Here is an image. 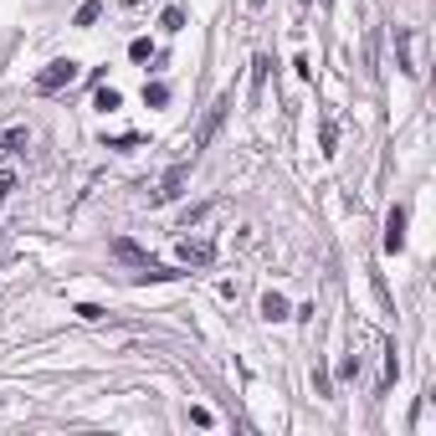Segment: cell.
<instances>
[{
	"instance_id": "1",
	"label": "cell",
	"mask_w": 436,
	"mask_h": 436,
	"mask_svg": "<svg viewBox=\"0 0 436 436\" xmlns=\"http://www.w3.org/2000/svg\"><path fill=\"white\" fill-rule=\"evenodd\" d=\"M113 257H118V262H128V267H139V277H149V282H169V277H180V272L160 267V262L149 257L144 247H134L128 236H118V242H113Z\"/></svg>"
},
{
	"instance_id": "2",
	"label": "cell",
	"mask_w": 436,
	"mask_h": 436,
	"mask_svg": "<svg viewBox=\"0 0 436 436\" xmlns=\"http://www.w3.org/2000/svg\"><path fill=\"white\" fill-rule=\"evenodd\" d=\"M77 77H82V62L57 57V62H47V67L36 72V93H62V87H72Z\"/></svg>"
},
{
	"instance_id": "3",
	"label": "cell",
	"mask_w": 436,
	"mask_h": 436,
	"mask_svg": "<svg viewBox=\"0 0 436 436\" xmlns=\"http://www.w3.org/2000/svg\"><path fill=\"white\" fill-rule=\"evenodd\" d=\"M396 52H401V72L421 77V57H416V31H410V26H396Z\"/></svg>"
},
{
	"instance_id": "4",
	"label": "cell",
	"mask_w": 436,
	"mask_h": 436,
	"mask_svg": "<svg viewBox=\"0 0 436 436\" xmlns=\"http://www.w3.org/2000/svg\"><path fill=\"white\" fill-rule=\"evenodd\" d=\"M385 252L390 257L406 252V206H390V216H385Z\"/></svg>"
},
{
	"instance_id": "5",
	"label": "cell",
	"mask_w": 436,
	"mask_h": 436,
	"mask_svg": "<svg viewBox=\"0 0 436 436\" xmlns=\"http://www.w3.org/2000/svg\"><path fill=\"white\" fill-rule=\"evenodd\" d=\"M185 180H190V164H174V169H164V180H160V190H155V206H169L174 195L185 190Z\"/></svg>"
},
{
	"instance_id": "6",
	"label": "cell",
	"mask_w": 436,
	"mask_h": 436,
	"mask_svg": "<svg viewBox=\"0 0 436 436\" xmlns=\"http://www.w3.org/2000/svg\"><path fill=\"white\" fill-rule=\"evenodd\" d=\"M180 262H185V267H211V262H216V242H180Z\"/></svg>"
},
{
	"instance_id": "7",
	"label": "cell",
	"mask_w": 436,
	"mask_h": 436,
	"mask_svg": "<svg viewBox=\"0 0 436 436\" xmlns=\"http://www.w3.org/2000/svg\"><path fill=\"white\" fill-rule=\"evenodd\" d=\"M226 113H231V98H216V108L206 113V128H201V144H211L216 134H221V123H226Z\"/></svg>"
},
{
	"instance_id": "8",
	"label": "cell",
	"mask_w": 436,
	"mask_h": 436,
	"mask_svg": "<svg viewBox=\"0 0 436 436\" xmlns=\"http://www.w3.org/2000/svg\"><path fill=\"white\" fill-rule=\"evenodd\" d=\"M262 318H267V323H282V318H293L288 298H282V293H262Z\"/></svg>"
},
{
	"instance_id": "9",
	"label": "cell",
	"mask_w": 436,
	"mask_h": 436,
	"mask_svg": "<svg viewBox=\"0 0 436 436\" xmlns=\"http://www.w3.org/2000/svg\"><path fill=\"white\" fill-rule=\"evenodd\" d=\"M128 57H134V62H160V52H155V41H149V36L128 41Z\"/></svg>"
},
{
	"instance_id": "10",
	"label": "cell",
	"mask_w": 436,
	"mask_h": 436,
	"mask_svg": "<svg viewBox=\"0 0 436 436\" xmlns=\"http://www.w3.org/2000/svg\"><path fill=\"white\" fill-rule=\"evenodd\" d=\"M98 16H103V6H98V0H82V6H77V16H72V26H93Z\"/></svg>"
},
{
	"instance_id": "11",
	"label": "cell",
	"mask_w": 436,
	"mask_h": 436,
	"mask_svg": "<svg viewBox=\"0 0 436 436\" xmlns=\"http://www.w3.org/2000/svg\"><path fill=\"white\" fill-rule=\"evenodd\" d=\"M0 144H6L11 155H26V144H31V134H26V128H11V134L0 139Z\"/></svg>"
},
{
	"instance_id": "12",
	"label": "cell",
	"mask_w": 436,
	"mask_h": 436,
	"mask_svg": "<svg viewBox=\"0 0 436 436\" xmlns=\"http://www.w3.org/2000/svg\"><path fill=\"white\" fill-rule=\"evenodd\" d=\"M160 26H164L169 36H174V31H185V11H180V6H169V11L160 16Z\"/></svg>"
},
{
	"instance_id": "13",
	"label": "cell",
	"mask_w": 436,
	"mask_h": 436,
	"mask_svg": "<svg viewBox=\"0 0 436 436\" xmlns=\"http://www.w3.org/2000/svg\"><path fill=\"white\" fill-rule=\"evenodd\" d=\"M144 103H149V108H164V103H169V87H164V82H149V87H144Z\"/></svg>"
},
{
	"instance_id": "14",
	"label": "cell",
	"mask_w": 436,
	"mask_h": 436,
	"mask_svg": "<svg viewBox=\"0 0 436 436\" xmlns=\"http://www.w3.org/2000/svg\"><path fill=\"white\" fill-rule=\"evenodd\" d=\"M93 108H103V113H113V108H118V87H98Z\"/></svg>"
},
{
	"instance_id": "15",
	"label": "cell",
	"mask_w": 436,
	"mask_h": 436,
	"mask_svg": "<svg viewBox=\"0 0 436 436\" xmlns=\"http://www.w3.org/2000/svg\"><path fill=\"white\" fill-rule=\"evenodd\" d=\"M262 82H267V57L252 62V87H257V93H262Z\"/></svg>"
},
{
	"instance_id": "16",
	"label": "cell",
	"mask_w": 436,
	"mask_h": 436,
	"mask_svg": "<svg viewBox=\"0 0 436 436\" xmlns=\"http://www.w3.org/2000/svg\"><path fill=\"white\" fill-rule=\"evenodd\" d=\"M359 375V354H349V359H339V380H354Z\"/></svg>"
},
{
	"instance_id": "17",
	"label": "cell",
	"mask_w": 436,
	"mask_h": 436,
	"mask_svg": "<svg viewBox=\"0 0 436 436\" xmlns=\"http://www.w3.org/2000/svg\"><path fill=\"white\" fill-rule=\"evenodd\" d=\"M77 318H87V323H98V318H103V308H98V303H77Z\"/></svg>"
},
{
	"instance_id": "18",
	"label": "cell",
	"mask_w": 436,
	"mask_h": 436,
	"mask_svg": "<svg viewBox=\"0 0 436 436\" xmlns=\"http://www.w3.org/2000/svg\"><path fill=\"white\" fill-rule=\"evenodd\" d=\"M11 190H16V174H11V169H0V206H6V195H11Z\"/></svg>"
}]
</instances>
